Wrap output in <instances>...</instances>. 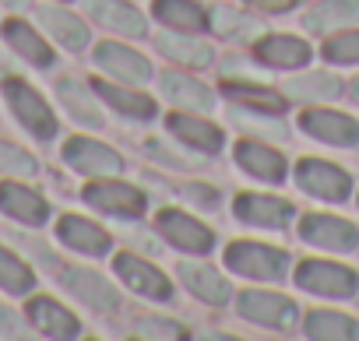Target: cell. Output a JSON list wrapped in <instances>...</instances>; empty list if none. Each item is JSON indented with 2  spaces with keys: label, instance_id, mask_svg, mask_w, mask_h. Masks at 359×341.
Returning <instances> with one entry per match:
<instances>
[{
  "label": "cell",
  "instance_id": "277c9868",
  "mask_svg": "<svg viewBox=\"0 0 359 341\" xmlns=\"http://www.w3.org/2000/svg\"><path fill=\"white\" fill-rule=\"evenodd\" d=\"M4 99L15 109V116L22 120V127H29V134H36L39 141H50L57 134V116L32 85H25L18 78H8L4 81Z\"/></svg>",
  "mask_w": 359,
  "mask_h": 341
},
{
  "label": "cell",
  "instance_id": "7a4b0ae2",
  "mask_svg": "<svg viewBox=\"0 0 359 341\" xmlns=\"http://www.w3.org/2000/svg\"><path fill=\"white\" fill-rule=\"evenodd\" d=\"M292 278L303 292H313L324 299H355V292H359V274L352 267L331 264V260H303Z\"/></svg>",
  "mask_w": 359,
  "mask_h": 341
},
{
  "label": "cell",
  "instance_id": "7402d4cb",
  "mask_svg": "<svg viewBox=\"0 0 359 341\" xmlns=\"http://www.w3.org/2000/svg\"><path fill=\"white\" fill-rule=\"evenodd\" d=\"M254 57L268 67L296 71V67L310 64V46L303 39H292V36H268V39L254 43Z\"/></svg>",
  "mask_w": 359,
  "mask_h": 341
},
{
  "label": "cell",
  "instance_id": "60d3db41",
  "mask_svg": "<svg viewBox=\"0 0 359 341\" xmlns=\"http://www.w3.org/2000/svg\"><path fill=\"white\" fill-rule=\"evenodd\" d=\"M8 4H11V8H22V4H25V0H8Z\"/></svg>",
  "mask_w": 359,
  "mask_h": 341
},
{
  "label": "cell",
  "instance_id": "f546056e",
  "mask_svg": "<svg viewBox=\"0 0 359 341\" xmlns=\"http://www.w3.org/2000/svg\"><path fill=\"white\" fill-rule=\"evenodd\" d=\"M4 39H8L25 60H32L36 67H50V64H53V50H50V43H43L25 22H18V18L8 22V25H4Z\"/></svg>",
  "mask_w": 359,
  "mask_h": 341
},
{
  "label": "cell",
  "instance_id": "836d02e7",
  "mask_svg": "<svg viewBox=\"0 0 359 341\" xmlns=\"http://www.w3.org/2000/svg\"><path fill=\"white\" fill-rule=\"evenodd\" d=\"M327 64H359V29H345V32H331L327 43L320 46Z\"/></svg>",
  "mask_w": 359,
  "mask_h": 341
},
{
  "label": "cell",
  "instance_id": "2e32d148",
  "mask_svg": "<svg viewBox=\"0 0 359 341\" xmlns=\"http://www.w3.org/2000/svg\"><path fill=\"white\" fill-rule=\"evenodd\" d=\"M158 88H162V99H169L172 106L187 109V113H208V109H215V92L208 85H201L198 78H191V74L165 71L158 78Z\"/></svg>",
  "mask_w": 359,
  "mask_h": 341
},
{
  "label": "cell",
  "instance_id": "44dd1931",
  "mask_svg": "<svg viewBox=\"0 0 359 341\" xmlns=\"http://www.w3.org/2000/svg\"><path fill=\"white\" fill-rule=\"evenodd\" d=\"M355 22H359V0H320L310 15H303V29L313 36H331Z\"/></svg>",
  "mask_w": 359,
  "mask_h": 341
},
{
  "label": "cell",
  "instance_id": "e575fe53",
  "mask_svg": "<svg viewBox=\"0 0 359 341\" xmlns=\"http://www.w3.org/2000/svg\"><path fill=\"white\" fill-rule=\"evenodd\" d=\"M208 25H212L219 36H226V39H247V36L257 32V22H250L247 15H240V11H233V8H215L212 18H208Z\"/></svg>",
  "mask_w": 359,
  "mask_h": 341
},
{
  "label": "cell",
  "instance_id": "5bb4252c",
  "mask_svg": "<svg viewBox=\"0 0 359 341\" xmlns=\"http://www.w3.org/2000/svg\"><path fill=\"white\" fill-rule=\"evenodd\" d=\"M60 281L85 302V306H92L95 313H113L116 306H120V295H116V288L102 278V274H95V271H81V267H64L60 271Z\"/></svg>",
  "mask_w": 359,
  "mask_h": 341
},
{
  "label": "cell",
  "instance_id": "7c38bea8",
  "mask_svg": "<svg viewBox=\"0 0 359 341\" xmlns=\"http://www.w3.org/2000/svg\"><path fill=\"white\" fill-rule=\"evenodd\" d=\"M233 211H236L240 222L257 225V229H285L296 215V208L285 197H275V194H240Z\"/></svg>",
  "mask_w": 359,
  "mask_h": 341
},
{
  "label": "cell",
  "instance_id": "8d00e7d4",
  "mask_svg": "<svg viewBox=\"0 0 359 341\" xmlns=\"http://www.w3.org/2000/svg\"><path fill=\"white\" fill-rule=\"evenodd\" d=\"M130 330L137 337H184V327L176 320H162V316H137Z\"/></svg>",
  "mask_w": 359,
  "mask_h": 341
},
{
  "label": "cell",
  "instance_id": "ac0fdd59",
  "mask_svg": "<svg viewBox=\"0 0 359 341\" xmlns=\"http://www.w3.org/2000/svg\"><path fill=\"white\" fill-rule=\"evenodd\" d=\"M176 274H180V281L191 288V295H198L201 302L226 306L233 299L229 278H222L212 264H191V260H184V264H176Z\"/></svg>",
  "mask_w": 359,
  "mask_h": 341
},
{
  "label": "cell",
  "instance_id": "5b68a950",
  "mask_svg": "<svg viewBox=\"0 0 359 341\" xmlns=\"http://www.w3.org/2000/svg\"><path fill=\"white\" fill-rule=\"evenodd\" d=\"M155 225H158V232L169 246L184 250V253H212L215 250V232L180 208H162Z\"/></svg>",
  "mask_w": 359,
  "mask_h": 341
},
{
  "label": "cell",
  "instance_id": "d6a6232c",
  "mask_svg": "<svg viewBox=\"0 0 359 341\" xmlns=\"http://www.w3.org/2000/svg\"><path fill=\"white\" fill-rule=\"evenodd\" d=\"M57 92H60V99H64V106L71 109V116H74V120L92 123V127H99V123H102V113H99L95 99H88V88H85L81 81H60V85H57Z\"/></svg>",
  "mask_w": 359,
  "mask_h": 341
},
{
  "label": "cell",
  "instance_id": "52a82bcc",
  "mask_svg": "<svg viewBox=\"0 0 359 341\" xmlns=\"http://www.w3.org/2000/svg\"><path fill=\"white\" fill-rule=\"evenodd\" d=\"M85 204H92L95 211H106L113 218H141L144 215V194L130 183H120V180H99V183H88L85 187Z\"/></svg>",
  "mask_w": 359,
  "mask_h": 341
},
{
  "label": "cell",
  "instance_id": "8992f818",
  "mask_svg": "<svg viewBox=\"0 0 359 341\" xmlns=\"http://www.w3.org/2000/svg\"><path fill=\"white\" fill-rule=\"evenodd\" d=\"M296 183L310 197L331 201V204H341L352 194V176L345 173V169H338L331 162H320V158H303L296 165Z\"/></svg>",
  "mask_w": 359,
  "mask_h": 341
},
{
  "label": "cell",
  "instance_id": "d590c367",
  "mask_svg": "<svg viewBox=\"0 0 359 341\" xmlns=\"http://www.w3.org/2000/svg\"><path fill=\"white\" fill-rule=\"evenodd\" d=\"M32 271L11 253V250H4V246H0V285H4L8 292H29L32 288Z\"/></svg>",
  "mask_w": 359,
  "mask_h": 341
},
{
  "label": "cell",
  "instance_id": "6da1fadb",
  "mask_svg": "<svg viewBox=\"0 0 359 341\" xmlns=\"http://www.w3.org/2000/svg\"><path fill=\"white\" fill-rule=\"evenodd\" d=\"M226 267L257 281H282L289 274V253L268 243H247L236 239L226 246Z\"/></svg>",
  "mask_w": 359,
  "mask_h": 341
},
{
  "label": "cell",
  "instance_id": "484cf974",
  "mask_svg": "<svg viewBox=\"0 0 359 341\" xmlns=\"http://www.w3.org/2000/svg\"><path fill=\"white\" fill-rule=\"evenodd\" d=\"M155 18L176 32H205L208 29V15L198 0H155L151 4Z\"/></svg>",
  "mask_w": 359,
  "mask_h": 341
},
{
  "label": "cell",
  "instance_id": "8fae6325",
  "mask_svg": "<svg viewBox=\"0 0 359 341\" xmlns=\"http://www.w3.org/2000/svg\"><path fill=\"white\" fill-rule=\"evenodd\" d=\"M64 158L71 169H78L85 176H116L123 169V158L109 144L92 141V137H71L64 144Z\"/></svg>",
  "mask_w": 359,
  "mask_h": 341
},
{
  "label": "cell",
  "instance_id": "83f0119b",
  "mask_svg": "<svg viewBox=\"0 0 359 341\" xmlns=\"http://www.w3.org/2000/svg\"><path fill=\"white\" fill-rule=\"evenodd\" d=\"M303 330L313 341H348L359 334V323L345 313H334V309H310L303 316Z\"/></svg>",
  "mask_w": 359,
  "mask_h": 341
},
{
  "label": "cell",
  "instance_id": "603a6c76",
  "mask_svg": "<svg viewBox=\"0 0 359 341\" xmlns=\"http://www.w3.org/2000/svg\"><path fill=\"white\" fill-rule=\"evenodd\" d=\"M0 211H8L11 218L25 222V225H43L50 218L46 201L22 183H0Z\"/></svg>",
  "mask_w": 359,
  "mask_h": 341
},
{
  "label": "cell",
  "instance_id": "e0dca14e",
  "mask_svg": "<svg viewBox=\"0 0 359 341\" xmlns=\"http://www.w3.org/2000/svg\"><path fill=\"white\" fill-rule=\"evenodd\" d=\"M236 165L243 169L247 176L264 180V183H282L285 173H289L285 155H278L275 148H268L261 141H240L236 144Z\"/></svg>",
  "mask_w": 359,
  "mask_h": 341
},
{
  "label": "cell",
  "instance_id": "d6986e66",
  "mask_svg": "<svg viewBox=\"0 0 359 341\" xmlns=\"http://www.w3.org/2000/svg\"><path fill=\"white\" fill-rule=\"evenodd\" d=\"M57 239H64L71 250L88 253V257H102V253H109V246H113V236H109L106 229H99L95 222L81 218V215H64V218L57 222Z\"/></svg>",
  "mask_w": 359,
  "mask_h": 341
},
{
  "label": "cell",
  "instance_id": "cb8c5ba5",
  "mask_svg": "<svg viewBox=\"0 0 359 341\" xmlns=\"http://www.w3.org/2000/svg\"><path fill=\"white\" fill-rule=\"evenodd\" d=\"M29 320H32L43 334H50V337H74V334H81L78 316H74L71 309H64L60 302H53L50 295H36V299L29 302Z\"/></svg>",
  "mask_w": 359,
  "mask_h": 341
},
{
  "label": "cell",
  "instance_id": "4fadbf2b",
  "mask_svg": "<svg viewBox=\"0 0 359 341\" xmlns=\"http://www.w3.org/2000/svg\"><path fill=\"white\" fill-rule=\"evenodd\" d=\"M95 64L109 78H116L123 85H144V81H151V64L137 50H130L123 43H99L95 46Z\"/></svg>",
  "mask_w": 359,
  "mask_h": 341
},
{
  "label": "cell",
  "instance_id": "f35d334b",
  "mask_svg": "<svg viewBox=\"0 0 359 341\" xmlns=\"http://www.w3.org/2000/svg\"><path fill=\"white\" fill-rule=\"evenodd\" d=\"M0 323H4V334H22L18 316H15V313H8V309H0Z\"/></svg>",
  "mask_w": 359,
  "mask_h": 341
},
{
  "label": "cell",
  "instance_id": "30bf717a",
  "mask_svg": "<svg viewBox=\"0 0 359 341\" xmlns=\"http://www.w3.org/2000/svg\"><path fill=\"white\" fill-rule=\"evenodd\" d=\"M299 127L313 141H324V144H334V148L359 144V123L348 113H338V109H306V113H299Z\"/></svg>",
  "mask_w": 359,
  "mask_h": 341
},
{
  "label": "cell",
  "instance_id": "ffe728a7",
  "mask_svg": "<svg viewBox=\"0 0 359 341\" xmlns=\"http://www.w3.org/2000/svg\"><path fill=\"white\" fill-rule=\"evenodd\" d=\"M88 15L106 25L109 32H120V36H130V39H141L148 32V22L144 15L127 4V0H88Z\"/></svg>",
  "mask_w": 359,
  "mask_h": 341
},
{
  "label": "cell",
  "instance_id": "4dcf8cb0",
  "mask_svg": "<svg viewBox=\"0 0 359 341\" xmlns=\"http://www.w3.org/2000/svg\"><path fill=\"white\" fill-rule=\"evenodd\" d=\"M222 92L233 99V102H240V106H250V109H257V113H285V99L278 95V92H271V88H261V85H243V81H226L222 85Z\"/></svg>",
  "mask_w": 359,
  "mask_h": 341
},
{
  "label": "cell",
  "instance_id": "d4e9b609",
  "mask_svg": "<svg viewBox=\"0 0 359 341\" xmlns=\"http://www.w3.org/2000/svg\"><path fill=\"white\" fill-rule=\"evenodd\" d=\"M92 88L106 106H113L116 113H123L130 120H155V113H158L155 99H148V95L134 92V88H123V85H113V81H95Z\"/></svg>",
  "mask_w": 359,
  "mask_h": 341
},
{
  "label": "cell",
  "instance_id": "1f68e13d",
  "mask_svg": "<svg viewBox=\"0 0 359 341\" xmlns=\"http://www.w3.org/2000/svg\"><path fill=\"white\" fill-rule=\"evenodd\" d=\"M338 92H341V81L327 71H310L303 78L285 81V95L292 99H334Z\"/></svg>",
  "mask_w": 359,
  "mask_h": 341
},
{
  "label": "cell",
  "instance_id": "74e56055",
  "mask_svg": "<svg viewBox=\"0 0 359 341\" xmlns=\"http://www.w3.org/2000/svg\"><path fill=\"white\" fill-rule=\"evenodd\" d=\"M0 165L11 169V173H25V176H32V173H36V162H32L25 151L11 148V144H0Z\"/></svg>",
  "mask_w": 359,
  "mask_h": 341
},
{
  "label": "cell",
  "instance_id": "9c48e42d",
  "mask_svg": "<svg viewBox=\"0 0 359 341\" xmlns=\"http://www.w3.org/2000/svg\"><path fill=\"white\" fill-rule=\"evenodd\" d=\"M113 267H116L120 281H123L130 292H137V295H144V299H155V302H169V299H172V281H169L155 264H148V260H141V257H134V253H116Z\"/></svg>",
  "mask_w": 359,
  "mask_h": 341
},
{
  "label": "cell",
  "instance_id": "3957f363",
  "mask_svg": "<svg viewBox=\"0 0 359 341\" xmlns=\"http://www.w3.org/2000/svg\"><path fill=\"white\" fill-rule=\"evenodd\" d=\"M236 309L240 316H247L250 323L271 327V330H292L299 323V309L292 299L278 295V292H261V288H247L236 295Z\"/></svg>",
  "mask_w": 359,
  "mask_h": 341
},
{
  "label": "cell",
  "instance_id": "ab89813d",
  "mask_svg": "<svg viewBox=\"0 0 359 341\" xmlns=\"http://www.w3.org/2000/svg\"><path fill=\"white\" fill-rule=\"evenodd\" d=\"M348 92H352V102H359V78H355V81L348 85Z\"/></svg>",
  "mask_w": 359,
  "mask_h": 341
},
{
  "label": "cell",
  "instance_id": "4316f807",
  "mask_svg": "<svg viewBox=\"0 0 359 341\" xmlns=\"http://www.w3.org/2000/svg\"><path fill=\"white\" fill-rule=\"evenodd\" d=\"M39 22L50 29V36L57 39V43H64L67 50H74V53H81L92 39H88V25L78 18V15H71V11H60V8H39Z\"/></svg>",
  "mask_w": 359,
  "mask_h": 341
},
{
  "label": "cell",
  "instance_id": "ba28073f",
  "mask_svg": "<svg viewBox=\"0 0 359 341\" xmlns=\"http://www.w3.org/2000/svg\"><path fill=\"white\" fill-rule=\"evenodd\" d=\"M299 239H306L310 246L331 250V253H348L359 246V229L338 215H303Z\"/></svg>",
  "mask_w": 359,
  "mask_h": 341
},
{
  "label": "cell",
  "instance_id": "f1b7e54d",
  "mask_svg": "<svg viewBox=\"0 0 359 341\" xmlns=\"http://www.w3.org/2000/svg\"><path fill=\"white\" fill-rule=\"evenodd\" d=\"M155 46H158V53H165L169 60L184 64V67H208V64H212V50H208V43L191 39V32H187V36L162 32Z\"/></svg>",
  "mask_w": 359,
  "mask_h": 341
},
{
  "label": "cell",
  "instance_id": "9a60e30c",
  "mask_svg": "<svg viewBox=\"0 0 359 341\" xmlns=\"http://www.w3.org/2000/svg\"><path fill=\"white\" fill-rule=\"evenodd\" d=\"M165 127H169L172 137H180L187 148H194V151H201V155H219L222 144H226L222 127H215V123H208V120H198V116H191V113H169V116H165Z\"/></svg>",
  "mask_w": 359,
  "mask_h": 341
}]
</instances>
